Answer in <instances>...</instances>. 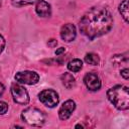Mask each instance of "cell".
<instances>
[{"label": "cell", "instance_id": "1", "mask_svg": "<svg viewBox=\"0 0 129 129\" xmlns=\"http://www.w3.org/2000/svg\"><path fill=\"white\" fill-rule=\"evenodd\" d=\"M113 25V17L105 7L95 6L89 9L80 20V30L87 37L94 39L107 33Z\"/></svg>", "mask_w": 129, "mask_h": 129}, {"label": "cell", "instance_id": "2", "mask_svg": "<svg viewBox=\"0 0 129 129\" xmlns=\"http://www.w3.org/2000/svg\"><path fill=\"white\" fill-rule=\"evenodd\" d=\"M109 101L119 110H127L129 108V91L128 87L117 85L107 92Z\"/></svg>", "mask_w": 129, "mask_h": 129}, {"label": "cell", "instance_id": "3", "mask_svg": "<svg viewBox=\"0 0 129 129\" xmlns=\"http://www.w3.org/2000/svg\"><path fill=\"white\" fill-rule=\"evenodd\" d=\"M21 118L28 125L35 126V127L42 126L45 121L44 114L40 110L34 107H28L25 110H23L21 113Z\"/></svg>", "mask_w": 129, "mask_h": 129}, {"label": "cell", "instance_id": "4", "mask_svg": "<svg viewBox=\"0 0 129 129\" xmlns=\"http://www.w3.org/2000/svg\"><path fill=\"white\" fill-rule=\"evenodd\" d=\"M11 95L13 101L19 105H26L29 102V95L21 85L13 84L11 86Z\"/></svg>", "mask_w": 129, "mask_h": 129}, {"label": "cell", "instance_id": "5", "mask_svg": "<svg viewBox=\"0 0 129 129\" xmlns=\"http://www.w3.org/2000/svg\"><path fill=\"white\" fill-rule=\"evenodd\" d=\"M38 98H39V101L43 105H45L46 107H49V108L55 107L59 101L57 93L53 90H50V89L41 91L38 95Z\"/></svg>", "mask_w": 129, "mask_h": 129}, {"label": "cell", "instance_id": "6", "mask_svg": "<svg viewBox=\"0 0 129 129\" xmlns=\"http://www.w3.org/2000/svg\"><path fill=\"white\" fill-rule=\"evenodd\" d=\"M15 80L18 83L26 85H34L39 81V76L33 71H22L15 75Z\"/></svg>", "mask_w": 129, "mask_h": 129}, {"label": "cell", "instance_id": "7", "mask_svg": "<svg viewBox=\"0 0 129 129\" xmlns=\"http://www.w3.org/2000/svg\"><path fill=\"white\" fill-rule=\"evenodd\" d=\"M84 83L90 91H98L101 88V80L94 73H88L84 77Z\"/></svg>", "mask_w": 129, "mask_h": 129}, {"label": "cell", "instance_id": "8", "mask_svg": "<svg viewBox=\"0 0 129 129\" xmlns=\"http://www.w3.org/2000/svg\"><path fill=\"white\" fill-rule=\"evenodd\" d=\"M76 108V103L73 100H67L58 110V116L60 120H67L71 117L72 113Z\"/></svg>", "mask_w": 129, "mask_h": 129}, {"label": "cell", "instance_id": "9", "mask_svg": "<svg viewBox=\"0 0 129 129\" xmlns=\"http://www.w3.org/2000/svg\"><path fill=\"white\" fill-rule=\"evenodd\" d=\"M76 35H77V30L75 25L72 23L64 24L60 29V37L67 42L73 41L76 38Z\"/></svg>", "mask_w": 129, "mask_h": 129}, {"label": "cell", "instance_id": "10", "mask_svg": "<svg viewBox=\"0 0 129 129\" xmlns=\"http://www.w3.org/2000/svg\"><path fill=\"white\" fill-rule=\"evenodd\" d=\"M35 12L37 13L38 16L40 17H49L51 14V8L50 5L44 1V0H40L38 2H36V6H35Z\"/></svg>", "mask_w": 129, "mask_h": 129}, {"label": "cell", "instance_id": "11", "mask_svg": "<svg viewBox=\"0 0 129 129\" xmlns=\"http://www.w3.org/2000/svg\"><path fill=\"white\" fill-rule=\"evenodd\" d=\"M61 79V82H62V85L67 88V89H72L74 86H75V78L74 76L71 74V73H64L61 75L60 77Z\"/></svg>", "mask_w": 129, "mask_h": 129}, {"label": "cell", "instance_id": "12", "mask_svg": "<svg viewBox=\"0 0 129 129\" xmlns=\"http://www.w3.org/2000/svg\"><path fill=\"white\" fill-rule=\"evenodd\" d=\"M82 67H83L82 60L79 59V58H74V59H72L68 62V69L73 73L79 72L82 69Z\"/></svg>", "mask_w": 129, "mask_h": 129}, {"label": "cell", "instance_id": "13", "mask_svg": "<svg viewBox=\"0 0 129 129\" xmlns=\"http://www.w3.org/2000/svg\"><path fill=\"white\" fill-rule=\"evenodd\" d=\"M119 12L124 18L125 22L128 23V0H123L119 5Z\"/></svg>", "mask_w": 129, "mask_h": 129}, {"label": "cell", "instance_id": "14", "mask_svg": "<svg viewBox=\"0 0 129 129\" xmlns=\"http://www.w3.org/2000/svg\"><path fill=\"white\" fill-rule=\"evenodd\" d=\"M85 61L89 64H92V66H97L99 64L100 62V58L99 56L96 54V53H93V52H90V53H87L86 56H85Z\"/></svg>", "mask_w": 129, "mask_h": 129}, {"label": "cell", "instance_id": "15", "mask_svg": "<svg viewBox=\"0 0 129 129\" xmlns=\"http://www.w3.org/2000/svg\"><path fill=\"white\" fill-rule=\"evenodd\" d=\"M38 1H40V0H11V3H12L13 6L21 7V6H26V5L36 3Z\"/></svg>", "mask_w": 129, "mask_h": 129}, {"label": "cell", "instance_id": "16", "mask_svg": "<svg viewBox=\"0 0 129 129\" xmlns=\"http://www.w3.org/2000/svg\"><path fill=\"white\" fill-rule=\"evenodd\" d=\"M7 110H8V105L5 102L0 101V115L5 114L7 112Z\"/></svg>", "mask_w": 129, "mask_h": 129}, {"label": "cell", "instance_id": "17", "mask_svg": "<svg viewBox=\"0 0 129 129\" xmlns=\"http://www.w3.org/2000/svg\"><path fill=\"white\" fill-rule=\"evenodd\" d=\"M121 76L125 79V80H128V78H129V70L126 68V69H124V70H122L121 71Z\"/></svg>", "mask_w": 129, "mask_h": 129}, {"label": "cell", "instance_id": "18", "mask_svg": "<svg viewBox=\"0 0 129 129\" xmlns=\"http://www.w3.org/2000/svg\"><path fill=\"white\" fill-rule=\"evenodd\" d=\"M4 46H5V40H4L3 36L0 34V53L3 51V49H4Z\"/></svg>", "mask_w": 129, "mask_h": 129}, {"label": "cell", "instance_id": "19", "mask_svg": "<svg viewBox=\"0 0 129 129\" xmlns=\"http://www.w3.org/2000/svg\"><path fill=\"white\" fill-rule=\"evenodd\" d=\"M47 44H48V46H50V47H54V46H56L57 41H56L55 39H49L48 42H47Z\"/></svg>", "mask_w": 129, "mask_h": 129}, {"label": "cell", "instance_id": "20", "mask_svg": "<svg viewBox=\"0 0 129 129\" xmlns=\"http://www.w3.org/2000/svg\"><path fill=\"white\" fill-rule=\"evenodd\" d=\"M64 50H66L64 47H59L58 49L55 50V54H56V55H59V54H61L62 52H64Z\"/></svg>", "mask_w": 129, "mask_h": 129}, {"label": "cell", "instance_id": "21", "mask_svg": "<svg viewBox=\"0 0 129 129\" xmlns=\"http://www.w3.org/2000/svg\"><path fill=\"white\" fill-rule=\"evenodd\" d=\"M3 93H4V86L0 83V97L2 96V94H3Z\"/></svg>", "mask_w": 129, "mask_h": 129}]
</instances>
